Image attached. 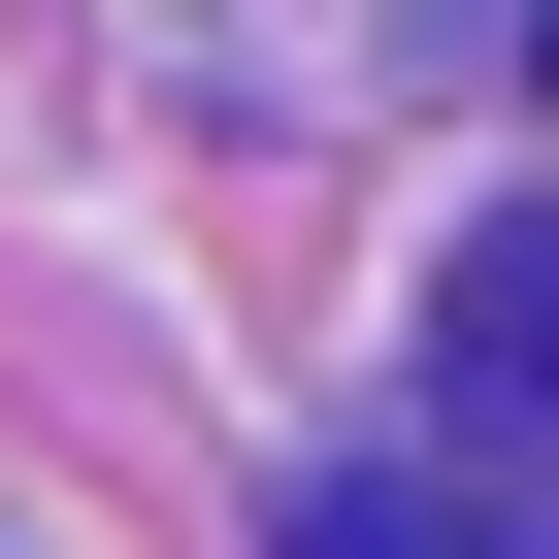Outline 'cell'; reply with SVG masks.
Instances as JSON below:
<instances>
[{"label": "cell", "mask_w": 559, "mask_h": 559, "mask_svg": "<svg viewBox=\"0 0 559 559\" xmlns=\"http://www.w3.org/2000/svg\"><path fill=\"white\" fill-rule=\"evenodd\" d=\"M428 395H461L493 461H559V230H493L461 297H428Z\"/></svg>", "instance_id": "cell-1"}, {"label": "cell", "mask_w": 559, "mask_h": 559, "mask_svg": "<svg viewBox=\"0 0 559 559\" xmlns=\"http://www.w3.org/2000/svg\"><path fill=\"white\" fill-rule=\"evenodd\" d=\"M263 559H559V526H493L461 461H297V493H263Z\"/></svg>", "instance_id": "cell-2"}]
</instances>
